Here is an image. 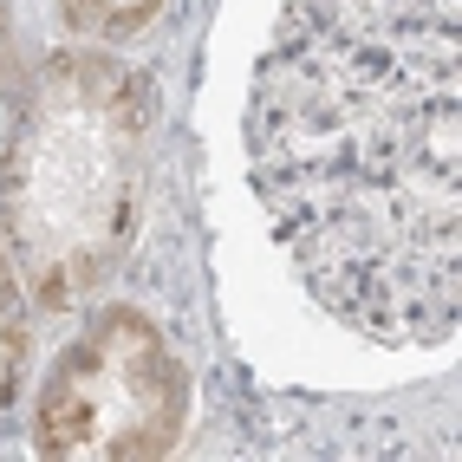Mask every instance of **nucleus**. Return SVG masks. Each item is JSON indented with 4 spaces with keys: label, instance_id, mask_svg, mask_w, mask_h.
<instances>
[{
    "label": "nucleus",
    "instance_id": "nucleus-1",
    "mask_svg": "<svg viewBox=\"0 0 462 462\" xmlns=\"http://www.w3.org/2000/svg\"><path fill=\"white\" fill-rule=\"evenodd\" d=\"M248 182L338 326H462V0H287L248 85Z\"/></svg>",
    "mask_w": 462,
    "mask_h": 462
},
{
    "label": "nucleus",
    "instance_id": "nucleus-2",
    "mask_svg": "<svg viewBox=\"0 0 462 462\" xmlns=\"http://www.w3.org/2000/svg\"><path fill=\"white\" fill-rule=\"evenodd\" d=\"M157 85L117 52H52L0 143V241L40 313H79L143 228Z\"/></svg>",
    "mask_w": 462,
    "mask_h": 462
},
{
    "label": "nucleus",
    "instance_id": "nucleus-3",
    "mask_svg": "<svg viewBox=\"0 0 462 462\" xmlns=\"http://www.w3.org/2000/svg\"><path fill=\"white\" fill-rule=\"evenodd\" d=\"M189 423V372L143 306H105L40 384L33 449L52 462H157Z\"/></svg>",
    "mask_w": 462,
    "mask_h": 462
},
{
    "label": "nucleus",
    "instance_id": "nucleus-4",
    "mask_svg": "<svg viewBox=\"0 0 462 462\" xmlns=\"http://www.w3.org/2000/svg\"><path fill=\"white\" fill-rule=\"evenodd\" d=\"M26 287H20V267L0 241V417L14 411V397L26 384V358H33V319H26Z\"/></svg>",
    "mask_w": 462,
    "mask_h": 462
},
{
    "label": "nucleus",
    "instance_id": "nucleus-5",
    "mask_svg": "<svg viewBox=\"0 0 462 462\" xmlns=\"http://www.w3.org/2000/svg\"><path fill=\"white\" fill-rule=\"evenodd\" d=\"M59 14H66V26L79 40L117 46V40L143 33V26L163 14V0H59Z\"/></svg>",
    "mask_w": 462,
    "mask_h": 462
},
{
    "label": "nucleus",
    "instance_id": "nucleus-6",
    "mask_svg": "<svg viewBox=\"0 0 462 462\" xmlns=\"http://www.w3.org/2000/svg\"><path fill=\"white\" fill-rule=\"evenodd\" d=\"M14 79V0H0V85Z\"/></svg>",
    "mask_w": 462,
    "mask_h": 462
}]
</instances>
